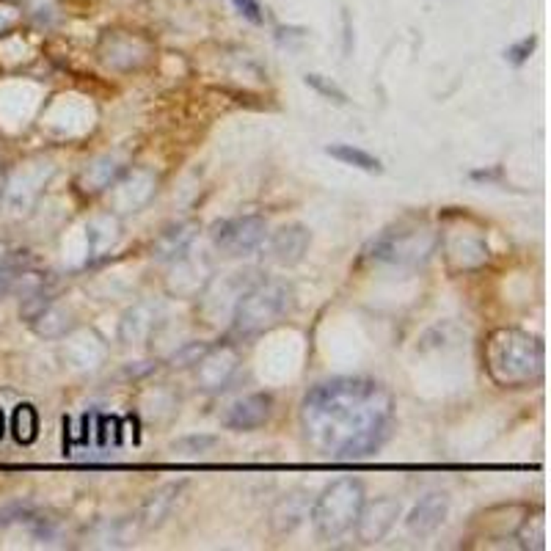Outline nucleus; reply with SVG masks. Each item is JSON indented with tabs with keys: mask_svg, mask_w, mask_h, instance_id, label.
<instances>
[{
	"mask_svg": "<svg viewBox=\"0 0 551 551\" xmlns=\"http://www.w3.org/2000/svg\"><path fill=\"white\" fill-rule=\"evenodd\" d=\"M271 413H273V397L268 392H257L231 403L224 424L229 430H257L271 419Z\"/></svg>",
	"mask_w": 551,
	"mask_h": 551,
	"instance_id": "12",
	"label": "nucleus"
},
{
	"mask_svg": "<svg viewBox=\"0 0 551 551\" xmlns=\"http://www.w3.org/2000/svg\"><path fill=\"white\" fill-rule=\"evenodd\" d=\"M488 369L502 386H524L543 372V345L515 328H502L488 339Z\"/></svg>",
	"mask_w": 551,
	"mask_h": 551,
	"instance_id": "2",
	"label": "nucleus"
},
{
	"mask_svg": "<svg viewBox=\"0 0 551 551\" xmlns=\"http://www.w3.org/2000/svg\"><path fill=\"white\" fill-rule=\"evenodd\" d=\"M303 83H306L309 89H315V92L320 94L322 99H328V102H336V105H345V102H348V94L342 92L331 78H322L317 72H309V75H303Z\"/></svg>",
	"mask_w": 551,
	"mask_h": 551,
	"instance_id": "18",
	"label": "nucleus"
},
{
	"mask_svg": "<svg viewBox=\"0 0 551 551\" xmlns=\"http://www.w3.org/2000/svg\"><path fill=\"white\" fill-rule=\"evenodd\" d=\"M185 488H187V482H185V480H174V482H166V485H160L157 491H152V494H149V499H146L143 507H141V515H138L141 529H143V532H155V529H160V527L166 524V518L171 515L174 505L180 502V496H183Z\"/></svg>",
	"mask_w": 551,
	"mask_h": 551,
	"instance_id": "11",
	"label": "nucleus"
},
{
	"mask_svg": "<svg viewBox=\"0 0 551 551\" xmlns=\"http://www.w3.org/2000/svg\"><path fill=\"white\" fill-rule=\"evenodd\" d=\"M397 518H400V502L394 496H378L362 505V513L356 518V535L362 543H378L389 535Z\"/></svg>",
	"mask_w": 551,
	"mask_h": 551,
	"instance_id": "7",
	"label": "nucleus"
},
{
	"mask_svg": "<svg viewBox=\"0 0 551 551\" xmlns=\"http://www.w3.org/2000/svg\"><path fill=\"white\" fill-rule=\"evenodd\" d=\"M292 306V287L287 281H262L243 292L234 303L231 320L240 336H254L273 328Z\"/></svg>",
	"mask_w": 551,
	"mask_h": 551,
	"instance_id": "4",
	"label": "nucleus"
},
{
	"mask_svg": "<svg viewBox=\"0 0 551 551\" xmlns=\"http://www.w3.org/2000/svg\"><path fill=\"white\" fill-rule=\"evenodd\" d=\"M325 155H331L334 160H339V163H345V166H353V169H359V171L383 174V163H380L375 155H369V152L353 146V143H331V146H325Z\"/></svg>",
	"mask_w": 551,
	"mask_h": 551,
	"instance_id": "15",
	"label": "nucleus"
},
{
	"mask_svg": "<svg viewBox=\"0 0 551 551\" xmlns=\"http://www.w3.org/2000/svg\"><path fill=\"white\" fill-rule=\"evenodd\" d=\"M215 444H218L215 436H187V438L174 441L171 450H174V455H180V458H196V455L210 452Z\"/></svg>",
	"mask_w": 551,
	"mask_h": 551,
	"instance_id": "17",
	"label": "nucleus"
},
{
	"mask_svg": "<svg viewBox=\"0 0 551 551\" xmlns=\"http://www.w3.org/2000/svg\"><path fill=\"white\" fill-rule=\"evenodd\" d=\"M394 427V400L372 378L317 383L301 406L306 444L331 460H362L378 452Z\"/></svg>",
	"mask_w": 551,
	"mask_h": 551,
	"instance_id": "1",
	"label": "nucleus"
},
{
	"mask_svg": "<svg viewBox=\"0 0 551 551\" xmlns=\"http://www.w3.org/2000/svg\"><path fill=\"white\" fill-rule=\"evenodd\" d=\"M231 3H234V8H237L248 22H254V25H262V22H265L262 6H259L257 0H231Z\"/></svg>",
	"mask_w": 551,
	"mask_h": 551,
	"instance_id": "21",
	"label": "nucleus"
},
{
	"mask_svg": "<svg viewBox=\"0 0 551 551\" xmlns=\"http://www.w3.org/2000/svg\"><path fill=\"white\" fill-rule=\"evenodd\" d=\"M538 45V39L535 36H529V39H521V42H515L513 47H507L505 58L513 64V66H524L527 61H529V55H532V50Z\"/></svg>",
	"mask_w": 551,
	"mask_h": 551,
	"instance_id": "19",
	"label": "nucleus"
},
{
	"mask_svg": "<svg viewBox=\"0 0 551 551\" xmlns=\"http://www.w3.org/2000/svg\"><path fill=\"white\" fill-rule=\"evenodd\" d=\"M309 510H312L309 491L295 488V491L284 494V496L273 505V510H271V527H273V532L276 535H289V532H295V529L309 518Z\"/></svg>",
	"mask_w": 551,
	"mask_h": 551,
	"instance_id": "13",
	"label": "nucleus"
},
{
	"mask_svg": "<svg viewBox=\"0 0 551 551\" xmlns=\"http://www.w3.org/2000/svg\"><path fill=\"white\" fill-rule=\"evenodd\" d=\"M193 237H196V231H193L190 224H183V227H174V229L163 231L160 240L152 248V257L157 262H177V259H183L185 254H187Z\"/></svg>",
	"mask_w": 551,
	"mask_h": 551,
	"instance_id": "14",
	"label": "nucleus"
},
{
	"mask_svg": "<svg viewBox=\"0 0 551 551\" xmlns=\"http://www.w3.org/2000/svg\"><path fill=\"white\" fill-rule=\"evenodd\" d=\"M3 433H6V419H3V411H0V438H3Z\"/></svg>",
	"mask_w": 551,
	"mask_h": 551,
	"instance_id": "23",
	"label": "nucleus"
},
{
	"mask_svg": "<svg viewBox=\"0 0 551 551\" xmlns=\"http://www.w3.org/2000/svg\"><path fill=\"white\" fill-rule=\"evenodd\" d=\"M309 243H312V234L303 224H287V227H281L268 237V251L265 254L276 265L292 268L306 257Z\"/></svg>",
	"mask_w": 551,
	"mask_h": 551,
	"instance_id": "8",
	"label": "nucleus"
},
{
	"mask_svg": "<svg viewBox=\"0 0 551 551\" xmlns=\"http://www.w3.org/2000/svg\"><path fill=\"white\" fill-rule=\"evenodd\" d=\"M237 350L231 345H218V348H207L199 359H196V378L201 383V389H224L229 383V378L237 369Z\"/></svg>",
	"mask_w": 551,
	"mask_h": 551,
	"instance_id": "10",
	"label": "nucleus"
},
{
	"mask_svg": "<svg viewBox=\"0 0 551 551\" xmlns=\"http://www.w3.org/2000/svg\"><path fill=\"white\" fill-rule=\"evenodd\" d=\"M433 248H436V237L427 229L383 231L369 243L367 257L389 265H419L433 254Z\"/></svg>",
	"mask_w": 551,
	"mask_h": 551,
	"instance_id": "5",
	"label": "nucleus"
},
{
	"mask_svg": "<svg viewBox=\"0 0 551 551\" xmlns=\"http://www.w3.org/2000/svg\"><path fill=\"white\" fill-rule=\"evenodd\" d=\"M447 513H450V494L430 491L406 515V529H408V535H413V538H430L447 521Z\"/></svg>",
	"mask_w": 551,
	"mask_h": 551,
	"instance_id": "9",
	"label": "nucleus"
},
{
	"mask_svg": "<svg viewBox=\"0 0 551 551\" xmlns=\"http://www.w3.org/2000/svg\"><path fill=\"white\" fill-rule=\"evenodd\" d=\"M342 25H345V47H342V52H345V55H350V52H353V28H350V17H348V11L342 14Z\"/></svg>",
	"mask_w": 551,
	"mask_h": 551,
	"instance_id": "22",
	"label": "nucleus"
},
{
	"mask_svg": "<svg viewBox=\"0 0 551 551\" xmlns=\"http://www.w3.org/2000/svg\"><path fill=\"white\" fill-rule=\"evenodd\" d=\"M268 237V224L259 215H243L229 218L213 227V243L229 257H245L254 254Z\"/></svg>",
	"mask_w": 551,
	"mask_h": 551,
	"instance_id": "6",
	"label": "nucleus"
},
{
	"mask_svg": "<svg viewBox=\"0 0 551 551\" xmlns=\"http://www.w3.org/2000/svg\"><path fill=\"white\" fill-rule=\"evenodd\" d=\"M11 436L17 444H34L39 438V413L31 403L17 406L11 413Z\"/></svg>",
	"mask_w": 551,
	"mask_h": 551,
	"instance_id": "16",
	"label": "nucleus"
},
{
	"mask_svg": "<svg viewBox=\"0 0 551 551\" xmlns=\"http://www.w3.org/2000/svg\"><path fill=\"white\" fill-rule=\"evenodd\" d=\"M364 505V485L356 477L334 480L322 488V494L315 499L309 510L312 527L320 541H339L356 527V518Z\"/></svg>",
	"mask_w": 551,
	"mask_h": 551,
	"instance_id": "3",
	"label": "nucleus"
},
{
	"mask_svg": "<svg viewBox=\"0 0 551 551\" xmlns=\"http://www.w3.org/2000/svg\"><path fill=\"white\" fill-rule=\"evenodd\" d=\"M34 513H31V507L28 505H8L0 510V529H6V527H11V524H17V521H28Z\"/></svg>",
	"mask_w": 551,
	"mask_h": 551,
	"instance_id": "20",
	"label": "nucleus"
}]
</instances>
